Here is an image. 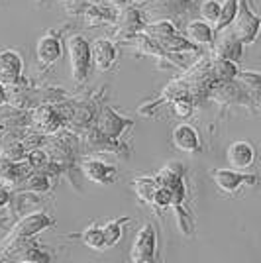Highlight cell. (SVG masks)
<instances>
[{
	"label": "cell",
	"mask_w": 261,
	"mask_h": 263,
	"mask_svg": "<svg viewBox=\"0 0 261 263\" xmlns=\"http://www.w3.org/2000/svg\"><path fill=\"white\" fill-rule=\"evenodd\" d=\"M157 183L163 186L171 189V195H173V214L177 220V226L183 236H191L193 234V218H191V212L185 206L187 197H189V189H187L185 181V167L181 163H169L159 169V173L155 175Z\"/></svg>",
	"instance_id": "6da1fadb"
},
{
	"label": "cell",
	"mask_w": 261,
	"mask_h": 263,
	"mask_svg": "<svg viewBox=\"0 0 261 263\" xmlns=\"http://www.w3.org/2000/svg\"><path fill=\"white\" fill-rule=\"evenodd\" d=\"M65 47L69 51V63H71V77L77 85H85L92 71V49L90 42L81 33L67 35Z\"/></svg>",
	"instance_id": "7a4b0ae2"
},
{
	"label": "cell",
	"mask_w": 261,
	"mask_h": 263,
	"mask_svg": "<svg viewBox=\"0 0 261 263\" xmlns=\"http://www.w3.org/2000/svg\"><path fill=\"white\" fill-rule=\"evenodd\" d=\"M208 100L216 102L222 110L234 108V106H244L250 112H257V106L253 104V100L248 95L246 87L238 81V75H236V79L216 83L212 87V90H210V95H208Z\"/></svg>",
	"instance_id": "3957f363"
},
{
	"label": "cell",
	"mask_w": 261,
	"mask_h": 263,
	"mask_svg": "<svg viewBox=\"0 0 261 263\" xmlns=\"http://www.w3.org/2000/svg\"><path fill=\"white\" fill-rule=\"evenodd\" d=\"M67 12L71 16L81 18L85 24L97 28V26H114L118 22L120 8L110 4V2H102V0H95V2H81L77 6H67Z\"/></svg>",
	"instance_id": "277c9868"
},
{
	"label": "cell",
	"mask_w": 261,
	"mask_h": 263,
	"mask_svg": "<svg viewBox=\"0 0 261 263\" xmlns=\"http://www.w3.org/2000/svg\"><path fill=\"white\" fill-rule=\"evenodd\" d=\"M55 226V220L45 212V210H33V212H28L24 214L22 218L18 220L12 230L8 232V236L4 238L2 246L4 243H10V241L16 240H24V238H35L38 234L49 230Z\"/></svg>",
	"instance_id": "5b68a950"
},
{
	"label": "cell",
	"mask_w": 261,
	"mask_h": 263,
	"mask_svg": "<svg viewBox=\"0 0 261 263\" xmlns=\"http://www.w3.org/2000/svg\"><path fill=\"white\" fill-rule=\"evenodd\" d=\"M147 24V18H145V12L134 4H128L124 8H120V16L118 22L112 26V32H110V37L116 40L120 44H126L130 42L132 37H136L140 32H143Z\"/></svg>",
	"instance_id": "8992f818"
},
{
	"label": "cell",
	"mask_w": 261,
	"mask_h": 263,
	"mask_svg": "<svg viewBox=\"0 0 261 263\" xmlns=\"http://www.w3.org/2000/svg\"><path fill=\"white\" fill-rule=\"evenodd\" d=\"M232 32L239 37V42L244 45H251L257 42L261 32V16L250 8L248 0H239L238 14L234 18V22L228 26Z\"/></svg>",
	"instance_id": "52a82bcc"
},
{
	"label": "cell",
	"mask_w": 261,
	"mask_h": 263,
	"mask_svg": "<svg viewBox=\"0 0 261 263\" xmlns=\"http://www.w3.org/2000/svg\"><path fill=\"white\" fill-rule=\"evenodd\" d=\"M124 45L132 47L134 51H138L140 55H145V57H153L157 61L159 69H167V67H177V69H187V65L177 59L173 53L165 51L161 45L157 44L155 40H152L150 35H145L143 32H140L136 37H132L130 42H126Z\"/></svg>",
	"instance_id": "ba28073f"
},
{
	"label": "cell",
	"mask_w": 261,
	"mask_h": 263,
	"mask_svg": "<svg viewBox=\"0 0 261 263\" xmlns=\"http://www.w3.org/2000/svg\"><path fill=\"white\" fill-rule=\"evenodd\" d=\"M30 126L40 134H55L65 130V118L57 102H40L30 110Z\"/></svg>",
	"instance_id": "9c48e42d"
},
{
	"label": "cell",
	"mask_w": 261,
	"mask_h": 263,
	"mask_svg": "<svg viewBox=\"0 0 261 263\" xmlns=\"http://www.w3.org/2000/svg\"><path fill=\"white\" fill-rule=\"evenodd\" d=\"M157 259V232L152 222H145L136 232L130 248L132 263H153Z\"/></svg>",
	"instance_id": "30bf717a"
},
{
	"label": "cell",
	"mask_w": 261,
	"mask_h": 263,
	"mask_svg": "<svg viewBox=\"0 0 261 263\" xmlns=\"http://www.w3.org/2000/svg\"><path fill=\"white\" fill-rule=\"evenodd\" d=\"M210 177L214 181V185L222 191V193H228V195H234L238 193L239 186L248 185V186H255L259 183V177L257 173H244V171H238V169H212L210 171Z\"/></svg>",
	"instance_id": "8fae6325"
},
{
	"label": "cell",
	"mask_w": 261,
	"mask_h": 263,
	"mask_svg": "<svg viewBox=\"0 0 261 263\" xmlns=\"http://www.w3.org/2000/svg\"><path fill=\"white\" fill-rule=\"evenodd\" d=\"M81 140L83 143L90 147V149H98V152H110V154H116L120 157H130L132 152L130 147L124 143V140H114V138H108L106 134L98 130L97 126H90L87 130L81 134Z\"/></svg>",
	"instance_id": "7c38bea8"
},
{
	"label": "cell",
	"mask_w": 261,
	"mask_h": 263,
	"mask_svg": "<svg viewBox=\"0 0 261 263\" xmlns=\"http://www.w3.org/2000/svg\"><path fill=\"white\" fill-rule=\"evenodd\" d=\"M95 126H97L102 134H106L108 138L122 140V138H124V134H126V132H130L132 128H134V120L120 116L118 112L112 108V106H102V108L98 110Z\"/></svg>",
	"instance_id": "4fadbf2b"
},
{
	"label": "cell",
	"mask_w": 261,
	"mask_h": 263,
	"mask_svg": "<svg viewBox=\"0 0 261 263\" xmlns=\"http://www.w3.org/2000/svg\"><path fill=\"white\" fill-rule=\"evenodd\" d=\"M65 42L59 33H55L53 30L45 32L38 44H35V57H38V63L42 67H51L55 65L63 53H65Z\"/></svg>",
	"instance_id": "5bb4252c"
},
{
	"label": "cell",
	"mask_w": 261,
	"mask_h": 263,
	"mask_svg": "<svg viewBox=\"0 0 261 263\" xmlns=\"http://www.w3.org/2000/svg\"><path fill=\"white\" fill-rule=\"evenodd\" d=\"M244 47L246 45L239 42L238 35L230 28H224V30L216 32L214 42L210 45V51H212L214 57H222V59H230V61L239 63V59L244 55Z\"/></svg>",
	"instance_id": "9a60e30c"
},
{
	"label": "cell",
	"mask_w": 261,
	"mask_h": 263,
	"mask_svg": "<svg viewBox=\"0 0 261 263\" xmlns=\"http://www.w3.org/2000/svg\"><path fill=\"white\" fill-rule=\"evenodd\" d=\"M0 75L6 87L16 85H28L30 81L24 79V61L18 51L14 49H2L0 51Z\"/></svg>",
	"instance_id": "2e32d148"
},
{
	"label": "cell",
	"mask_w": 261,
	"mask_h": 263,
	"mask_svg": "<svg viewBox=\"0 0 261 263\" xmlns=\"http://www.w3.org/2000/svg\"><path fill=\"white\" fill-rule=\"evenodd\" d=\"M171 143H173L175 149H179V152L189 155H195L202 152V142H200L198 132H196L195 126H191L187 122L177 124L171 130Z\"/></svg>",
	"instance_id": "e0dca14e"
},
{
	"label": "cell",
	"mask_w": 261,
	"mask_h": 263,
	"mask_svg": "<svg viewBox=\"0 0 261 263\" xmlns=\"http://www.w3.org/2000/svg\"><path fill=\"white\" fill-rule=\"evenodd\" d=\"M79 169L88 181L98 183V185H112L116 181V175H118L114 165L106 163L102 159H97V157H85L79 163Z\"/></svg>",
	"instance_id": "ac0fdd59"
},
{
	"label": "cell",
	"mask_w": 261,
	"mask_h": 263,
	"mask_svg": "<svg viewBox=\"0 0 261 263\" xmlns=\"http://www.w3.org/2000/svg\"><path fill=\"white\" fill-rule=\"evenodd\" d=\"M92 49V67L98 71H108L118 61V45L112 37H98L90 44Z\"/></svg>",
	"instance_id": "d6986e66"
},
{
	"label": "cell",
	"mask_w": 261,
	"mask_h": 263,
	"mask_svg": "<svg viewBox=\"0 0 261 263\" xmlns=\"http://www.w3.org/2000/svg\"><path fill=\"white\" fill-rule=\"evenodd\" d=\"M255 157H257L255 147L250 142H244V140L230 143L228 149H226V159H228L230 167L238 169V171L250 169L251 165L255 163Z\"/></svg>",
	"instance_id": "ffe728a7"
},
{
	"label": "cell",
	"mask_w": 261,
	"mask_h": 263,
	"mask_svg": "<svg viewBox=\"0 0 261 263\" xmlns=\"http://www.w3.org/2000/svg\"><path fill=\"white\" fill-rule=\"evenodd\" d=\"M157 44L161 45L165 51H169V53H173V55H183V53L200 55L202 53V45L191 42L187 35H183V33H179V32L173 33V35H169V37H165V40H159Z\"/></svg>",
	"instance_id": "44dd1931"
},
{
	"label": "cell",
	"mask_w": 261,
	"mask_h": 263,
	"mask_svg": "<svg viewBox=\"0 0 261 263\" xmlns=\"http://www.w3.org/2000/svg\"><path fill=\"white\" fill-rule=\"evenodd\" d=\"M185 35L191 42H195L198 45H212L216 30L207 20H191L185 26Z\"/></svg>",
	"instance_id": "7402d4cb"
},
{
	"label": "cell",
	"mask_w": 261,
	"mask_h": 263,
	"mask_svg": "<svg viewBox=\"0 0 261 263\" xmlns=\"http://www.w3.org/2000/svg\"><path fill=\"white\" fill-rule=\"evenodd\" d=\"M51 179L53 177L45 171H33L32 175L24 181L20 186L22 193H30V195H47L51 191Z\"/></svg>",
	"instance_id": "603a6c76"
},
{
	"label": "cell",
	"mask_w": 261,
	"mask_h": 263,
	"mask_svg": "<svg viewBox=\"0 0 261 263\" xmlns=\"http://www.w3.org/2000/svg\"><path fill=\"white\" fill-rule=\"evenodd\" d=\"M157 186H159V183H157L155 177H136L132 181V189H134L138 200L143 202V204H147V206H152L153 195H155Z\"/></svg>",
	"instance_id": "cb8c5ba5"
},
{
	"label": "cell",
	"mask_w": 261,
	"mask_h": 263,
	"mask_svg": "<svg viewBox=\"0 0 261 263\" xmlns=\"http://www.w3.org/2000/svg\"><path fill=\"white\" fill-rule=\"evenodd\" d=\"M238 81L246 87L248 95H250L251 100H253V104L259 108V104H261V73L239 69Z\"/></svg>",
	"instance_id": "d4e9b609"
},
{
	"label": "cell",
	"mask_w": 261,
	"mask_h": 263,
	"mask_svg": "<svg viewBox=\"0 0 261 263\" xmlns=\"http://www.w3.org/2000/svg\"><path fill=\"white\" fill-rule=\"evenodd\" d=\"M143 33L150 35L155 42H159V40H165V37L177 33V26H175V22L171 18H161V20H153V22L145 24Z\"/></svg>",
	"instance_id": "484cf974"
},
{
	"label": "cell",
	"mask_w": 261,
	"mask_h": 263,
	"mask_svg": "<svg viewBox=\"0 0 261 263\" xmlns=\"http://www.w3.org/2000/svg\"><path fill=\"white\" fill-rule=\"evenodd\" d=\"M79 238L81 241L90 248V250H95V252H102V250H106V240H104V232H102V226H88L85 230L79 234Z\"/></svg>",
	"instance_id": "4316f807"
},
{
	"label": "cell",
	"mask_w": 261,
	"mask_h": 263,
	"mask_svg": "<svg viewBox=\"0 0 261 263\" xmlns=\"http://www.w3.org/2000/svg\"><path fill=\"white\" fill-rule=\"evenodd\" d=\"M130 222V216L124 218L108 220L106 224H102V232H104V240H106V248H114L116 243H120L122 236H124V224Z\"/></svg>",
	"instance_id": "83f0119b"
},
{
	"label": "cell",
	"mask_w": 261,
	"mask_h": 263,
	"mask_svg": "<svg viewBox=\"0 0 261 263\" xmlns=\"http://www.w3.org/2000/svg\"><path fill=\"white\" fill-rule=\"evenodd\" d=\"M157 4H163L161 8H157L159 12H163L167 18L171 16H185L187 12H191L193 8V2L195 0H155Z\"/></svg>",
	"instance_id": "f1b7e54d"
},
{
	"label": "cell",
	"mask_w": 261,
	"mask_h": 263,
	"mask_svg": "<svg viewBox=\"0 0 261 263\" xmlns=\"http://www.w3.org/2000/svg\"><path fill=\"white\" fill-rule=\"evenodd\" d=\"M26 161L32 165L33 171H47V167L51 165V159H49V154L45 152V147H32L28 149L26 154Z\"/></svg>",
	"instance_id": "f546056e"
},
{
	"label": "cell",
	"mask_w": 261,
	"mask_h": 263,
	"mask_svg": "<svg viewBox=\"0 0 261 263\" xmlns=\"http://www.w3.org/2000/svg\"><path fill=\"white\" fill-rule=\"evenodd\" d=\"M238 6H239V0H224L222 2V12H220V20L216 22L214 30L220 32L224 28H228L230 24L234 22L236 14H238Z\"/></svg>",
	"instance_id": "4dcf8cb0"
},
{
	"label": "cell",
	"mask_w": 261,
	"mask_h": 263,
	"mask_svg": "<svg viewBox=\"0 0 261 263\" xmlns=\"http://www.w3.org/2000/svg\"><path fill=\"white\" fill-rule=\"evenodd\" d=\"M171 108H173V114L177 118H191L195 114L196 102L189 95H183V97H177L171 102Z\"/></svg>",
	"instance_id": "1f68e13d"
},
{
	"label": "cell",
	"mask_w": 261,
	"mask_h": 263,
	"mask_svg": "<svg viewBox=\"0 0 261 263\" xmlns=\"http://www.w3.org/2000/svg\"><path fill=\"white\" fill-rule=\"evenodd\" d=\"M198 12H200L202 20L216 26V22L220 20V12H222V2H218V0H202L200 6H198Z\"/></svg>",
	"instance_id": "d6a6232c"
},
{
	"label": "cell",
	"mask_w": 261,
	"mask_h": 263,
	"mask_svg": "<svg viewBox=\"0 0 261 263\" xmlns=\"http://www.w3.org/2000/svg\"><path fill=\"white\" fill-rule=\"evenodd\" d=\"M171 204H173V195H171V189H169V186L159 185V186H157V191H155V195H153L152 206H153V209L165 210V209H169Z\"/></svg>",
	"instance_id": "836d02e7"
},
{
	"label": "cell",
	"mask_w": 261,
	"mask_h": 263,
	"mask_svg": "<svg viewBox=\"0 0 261 263\" xmlns=\"http://www.w3.org/2000/svg\"><path fill=\"white\" fill-rule=\"evenodd\" d=\"M12 191H10V186H6V185H2L0 183V210H4V209H8L12 204Z\"/></svg>",
	"instance_id": "e575fe53"
},
{
	"label": "cell",
	"mask_w": 261,
	"mask_h": 263,
	"mask_svg": "<svg viewBox=\"0 0 261 263\" xmlns=\"http://www.w3.org/2000/svg\"><path fill=\"white\" fill-rule=\"evenodd\" d=\"M8 104V87L4 83H0V108Z\"/></svg>",
	"instance_id": "d590c367"
},
{
	"label": "cell",
	"mask_w": 261,
	"mask_h": 263,
	"mask_svg": "<svg viewBox=\"0 0 261 263\" xmlns=\"http://www.w3.org/2000/svg\"><path fill=\"white\" fill-rule=\"evenodd\" d=\"M110 4H114V6H118V8H124V6H128L132 4V0H108Z\"/></svg>",
	"instance_id": "8d00e7d4"
},
{
	"label": "cell",
	"mask_w": 261,
	"mask_h": 263,
	"mask_svg": "<svg viewBox=\"0 0 261 263\" xmlns=\"http://www.w3.org/2000/svg\"><path fill=\"white\" fill-rule=\"evenodd\" d=\"M40 2H42V0H40ZM61 2H73V0H61Z\"/></svg>",
	"instance_id": "74e56055"
},
{
	"label": "cell",
	"mask_w": 261,
	"mask_h": 263,
	"mask_svg": "<svg viewBox=\"0 0 261 263\" xmlns=\"http://www.w3.org/2000/svg\"><path fill=\"white\" fill-rule=\"evenodd\" d=\"M0 83H2V75H0Z\"/></svg>",
	"instance_id": "f35d334b"
}]
</instances>
